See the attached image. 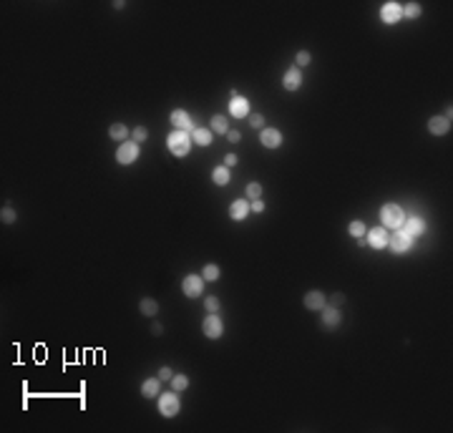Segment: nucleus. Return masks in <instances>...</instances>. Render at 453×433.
Segmentation results:
<instances>
[{
	"instance_id": "f257e3e1",
	"label": "nucleus",
	"mask_w": 453,
	"mask_h": 433,
	"mask_svg": "<svg viewBox=\"0 0 453 433\" xmlns=\"http://www.w3.org/2000/svg\"><path fill=\"white\" fill-rule=\"evenodd\" d=\"M192 134H186V131H179V129H174L171 134H169V139H166V149L171 151V156H176V159H184V156H189V151H192Z\"/></svg>"
},
{
	"instance_id": "f03ea898",
	"label": "nucleus",
	"mask_w": 453,
	"mask_h": 433,
	"mask_svg": "<svg viewBox=\"0 0 453 433\" xmlns=\"http://www.w3.org/2000/svg\"><path fill=\"white\" fill-rule=\"evenodd\" d=\"M403 219H405V214L398 204H383L380 207V222H383L385 229H398L403 224Z\"/></svg>"
},
{
	"instance_id": "7ed1b4c3",
	"label": "nucleus",
	"mask_w": 453,
	"mask_h": 433,
	"mask_svg": "<svg viewBox=\"0 0 453 433\" xmlns=\"http://www.w3.org/2000/svg\"><path fill=\"white\" fill-rule=\"evenodd\" d=\"M179 393L176 390H169V393H159V413L164 418H174L179 413Z\"/></svg>"
},
{
	"instance_id": "20e7f679",
	"label": "nucleus",
	"mask_w": 453,
	"mask_h": 433,
	"mask_svg": "<svg viewBox=\"0 0 453 433\" xmlns=\"http://www.w3.org/2000/svg\"><path fill=\"white\" fill-rule=\"evenodd\" d=\"M388 247H390L395 255H405V252H410L413 239L405 237L400 229H393V232H388Z\"/></svg>"
},
{
	"instance_id": "39448f33",
	"label": "nucleus",
	"mask_w": 453,
	"mask_h": 433,
	"mask_svg": "<svg viewBox=\"0 0 453 433\" xmlns=\"http://www.w3.org/2000/svg\"><path fill=\"white\" fill-rule=\"evenodd\" d=\"M202 330H204V335H207L209 340H219L222 333H224V322L219 320L217 312H209V315L204 317V322H202Z\"/></svg>"
},
{
	"instance_id": "423d86ee",
	"label": "nucleus",
	"mask_w": 453,
	"mask_h": 433,
	"mask_svg": "<svg viewBox=\"0 0 453 433\" xmlns=\"http://www.w3.org/2000/svg\"><path fill=\"white\" fill-rule=\"evenodd\" d=\"M139 159V144L136 141H124V144H119V149H116V161L119 164H134Z\"/></svg>"
},
{
	"instance_id": "0eeeda50",
	"label": "nucleus",
	"mask_w": 453,
	"mask_h": 433,
	"mask_svg": "<svg viewBox=\"0 0 453 433\" xmlns=\"http://www.w3.org/2000/svg\"><path fill=\"white\" fill-rule=\"evenodd\" d=\"M181 292L186 297H202L204 292V277L202 275H186L184 282H181Z\"/></svg>"
},
{
	"instance_id": "6e6552de",
	"label": "nucleus",
	"mask_w": 453,
	"mask_h": 433,
	"mask_svg": "<svg viewBox=\"0 0 453 433\" xmlns=\"http://www.w3.org/2000/svg\"><path fill=\"white\" fill-rule=\"evenodd\" d=\"M169 121H171V126H174V129H179V131H186V134H192V131H194L192 116H189L184 109H174V111H171V116H169Z\"/></svg>"
},
{
	"instance_id": "1a4fd4ad",
	"label": "nucleus",
	"mask_w": 453,
	"mask_h": 433,
	"mask_svg": "<svg viewBox=\"0 0 453 433\" xmlns=\"http://www.w3.org/2000/svg\"><path fill=\"white\" fill-rule=\"evenodd\" d=\"M405 237H410V239H416V237H421L423 232H426V224H423V219H418V216H405L403 219V224L398 227Z\"/></svg>"
},
{
	"instance_id": "9d476101",
	"label": "nucleus",
	"mask_w": 453,
	"mask_h": 433,
	"mask_svg": "<svg viewBox=\"0 0 453 433\" xmlns=\"http://www.w3.org/2000/svg\"><path fill=\"white\" fill-rule=\"evenodd\" d=\"M403 18V5L400 3H385L383 8H380V20L383 23H388V25H393V23H398Z\"/></svg>"
},
{
	"instance_id": "9b49d317",
	"label": "nucleus",
	"mask_w": 453,
	"mask_h": 433,
	"mask_svg": "<svg viewBox=\"0 0 453 433\" xmlns=\"http://www.w3.org/2000/svg\"><path fill=\"white\" fill-rule=\"evenodd\" d=\"M249 101L244 98V96H232V101H229V116H234V119H247L249 116Z\"/></svg>"
},
{
	"instance_id": "f8f14e48",
	"label": "nucleus",
	"mask_w": 453,
	"mask_h": 433,
	"mask_svg": "<svg viewBox=\"0 0 453 433\" xmlns=\"http://www.w3.org/2000/svg\"><path fill=\"white\" fill-rule=\"evenodd\" d=\"M428 131H431L433 136L448 134V131H451V116H433V119L428 121Z\"/></svg>"
},
{
	"instance_id": "ddd939ff",
	"label": "nucleus",
	"mask_w": 453,
	"mask_h": 433,
	"mask_svg": "<svg viewBox=\"0 0 453 433\" xmlns=\"http://www.w3.org/2000/svg\"><path fill=\"white\" fill-rule=\"evenodd\" d=\"M305 307L307 310H322L325 305H327V295L325 292H320V290H310L307 295H305Z\"/></svg>"
},
{
	"instance_id": "4468645a",
	"label": "nucleus",
	"mask_w": 453,
	"mask_h": 433,
	"mask_svg": "<svg viewBox=\"0 0 453 433\" xmlns=\"http://www.w3.org/2000/svg\"><path fill=\"white\" fill-rule=\"evenodd\" d=\"M340 322H343L340 307H330V305H325V307H322V325H325L327 330H335Z\"/></svg>"
},
{
	"instance_id": "2eb2a0df",
	"label": "nucleus",
	"mask_w": 453,
	"mask_h": 433,
	"mask_svg": "<svg viewBox=\"0 0 453 433\" xmlns=\"http://www.w3.org/2000/svg\"><path fill=\"white\" fill-rule=\"evenodd\" d=\"M368 242H370V247H375V249H385V247H388V229H385V227H373V229L368 232Z\"/></svg>"
},
{
	"instance_id": "dca6fc26",
	"label": "nucleus",
	"mask_w": 453,
	"mask_h": 433,
	"mask_svg": "<svg viewBox=\"0 0 453 433\" xmlns=\"http://www.w3.org/2000/svg\"><path fill=\"white\" fill-rule=\"evenodd\" d=\"M259 141H262L265 149H277V146L282 144V134L277 129H262L259 131Z\"/></svg>"
},
{
	"instance_id": "f3484780",
	"label": "nucleus",
	"mask_w": 453,
	"mask_h": 433,
	"mask_svg": "<svg viewBox=\"0 0 453 433\" xmlns=\"http://www.w3.org/2000/svg\"><path fill=\"white\" fill-rule=\"evenodd\" d=\"M282 86H285V91H297L302 86V73L297 66H292V68H287L285 73V78H282Z\"/></svg>"
},
{
	"instance_id": "a211bd4d",
	"label": "nucleus",
	"mask_w": 453,
	"mask_h": 433,
	"mask_svg": "<svg viewBox=\"0 0 453 433\" xmlns=\"http://www.w3.org/2000/svg\"><path fill=\"white\" fill-rule=\"evenodd\" d=\"M249 202L247 199H237V202H232V207H229V216L234 219V222H242V219H247L249 216Z\"/></svg>"
},
{
	"instance_id": "6ab92c4d",
	"label": "nucleus",
	"mask_w": 453,
	"mask_h": 433,
	"mask_svg": "<svg viewBox=\"0 0 453 433\" xmlns=\"http://www.w3.org/2000/svg\"><path fill=\"white\" fill-rule=\"evenodd\" d=\"M192 141H194L197 146H209L212 144V129L194 126V131H192Z\"/></svg>"
},
{
	"instance_id": "aec40b11",
	"label": "nucleus",
	"mask_w": 453,
	"mask_h": 433,
	"mask_svg": "<svg viewBox=\"0 0 453 433\" xmlns=\"http://www.w3.org/2000/svg\"><path fill=\"white\" fill-rule=\"evenodd\" d=\"M141 395L144 398H159V378H146L141 383Z\"/></svg>"
},
{
	"instance_id": "412c9836",
	"label": "nucleus",
	"mask_w": 453,
	"mask_h": 433,
	"mask_svg": "<svg viewBox=\"0 0 453 433\" xmlns=\"http://www.w3.org/2000/svg\"><path fill=\"white\" fill-rule=\"evenodd\" d=\"M209 129H212V134H226V131H229L226 116H222V114L212 116V121H209Z\"/></svg>"
},
{
	"instance_id": "4be33fe9",
	"label": "nucleus",
	"mask_w": 453,
	"mask_h": 433,
	"mask_svg": "<svg viewBox=\"0 0 453 433\" xmlns=\"http://www.w3.org/2000/svg\"><path fill=\"white\" fill-rule=\"evenodd\" d=\"M212 179H214V184H217V187H224V184H229L232 174H229V169L222 164V166H217V169L212 171Z\"/></svg>"
},
{
	"instance_id": "5701e85b",
	"label": "nucleus",
	"mask_w": 453,
	"mask_h": 433,
	"mask_svg": "<svg viewBox=\"0 0 453 433\" xmlns=\"http://www.w3.org/2000/svg\"><path fill=\"white\" fill-rule=\"evenodd\" d=\"M139 310H141V315L154 317V315L159 312V302H156V300H151V297H144V300L139 302Z\"/></svg>"
},
{
	"instance_id": "b1692460",
	"label": "nucleus",
	"mask_w": 453,
	"mask_h": 433,
	"mask_svg": "<svg viewBox=\"0 0 453 433\" xmlns=\"http://www.w3.org/2000/svg\"><path fill=\"white\" fill-rule=\"evenodd\" d=\"M108 136L124 144V141H126V136H129V129H126L124 124H111V129H108Z\"/></svg>"
},
{
	"instance_id": "393cba45",
	"label": "nucleus",
	"mask_w": 453,
	"mask_h": 433,
	"mask_svg": "<svg viewBox=\"0 0 453 433\" xmlns=\"http://www.w3.org/2000/svg\"><path fill=\"white\" fill-rule=\"evenodd\" d=\"M169 383H171V390H176V393H181V390L189 388V378L186 375H174Z\"/></svg>"
},
{
	"instance_id": "a878e982",
	"label": "nucleus",
	"mask_w": 453,
	"mask_h": 433,
	"mask_svg": "<svg viewBox=\"0 0 453 433\" xmlns=\"http://www.w3.org/2000/svg\"><path fill=\"white\" fill-rule=\"evenodd\" d=\"M244 194H247V199H249V202H254V199H259V197H262V184H257V182H252V184H247V189H244Z\"/></svg>"
},
{
	"instance_id": "bb28decb",
	"label": "nucleus",
	"mask_w": 453,
	"mask_h": 433,
	"mask_svg": "<svg viewBox=\"0 0 453 433\" xmlns=\"http://www.w3.org/2000/svg\"><path fill=\"white\" fill-rule=\"evenodd\" d=\"M202 277H204L207 282H214V280H219V267H217V265H204V270H202Z\"/></svg>"
},
{
	"instance_id": "cd10ccee",
	"label": "nucleus",
	"mask_w": 453,
	"mask_h": 433,
	"mask_svg": "<svg viewBox=\"0 0 453 433\" xmlns=\"http://www.w3.org/2000/svg\"><path fill=\"white\" fill-rule=\"evenodd\" d=\"M418 15H421V5H418V3H405V5H403V18H410V20H413V18H418Z\"/></svg>"
},
{
	"instance_id": "c85d7f7f",
	"label": "nucleus",
	"mask_w": 453,
	"mask_h": 433,
	"mask_svg": "<svg viewBox=\"0 0 453 433\" xmlns=\"http://www.w3.org/2000/svg\"><path fill=\"white\" fill-rule=\"evenodd\" d=\"M348 232H350L353 237H365V234H368V229H365V224H363L360 219H355V222H350V227H348Z\"/></svg>"
},
{
	"instance_id": "c756f323",
	"label": "nucleus",
	"mask_w": 453,
	"mask_h": 433,
	"mask_svg": "<svg viewBox=\"0 0 453 433\" xmlns=\"http://www.w3.org/2000/svg\"><path fill=\"white\" fill-rule=\"evenodd\" d=\"M149 139V131H146V126H136L134 131H131V141H136V144H144Z\"/></svg>"
},
{
	"instance_id": "7c9ffc66",
	"label": "nucleus",
	"mask_w": 453,
	"mask_h": 433,
	"mask_svg": "<svg viewBox=\"0 0 453 433\" xmlns=\"http://www.w3.org/2000/svg\"><path fill=\"white\" fill-rule=\"evenodd\" d=\"M204 307H207V312H219L222 302H219L214 295H207V300H204Z\"/></svg>"
},
{
	"instance_id": "2f4dec72",
	"label": "nucleus",
	"mask_w": 453,
	"mask_h": 433,
	"mask_svg": "<svg viewBox=\"0 0 453 433\" xmlns=\"http://www.w3.org/2000/svg\"><path fill=\"white\" fill-rule=\"evenodd\" d=\"M249 124H252V129H265V116L262 114H249Z\"/></svg>"
},
{
	"instance_id": "473e14b6",
	"label": "nucleus",
	"mask_w": 453,
	"mask_h": 433,
	"mask_svg": "<svg viewBox=\"0 0 453 433\" xmlns=\"http://www.w3.org/2000/svg\"><path fill=\"white\" fill-rule=\"evenodd\" d=\"M0 219H3V224H13V222H15V212H13L10 207H3V212H0Z\"/></svg>"
},
{
	"instance_id": "72a5a7b5",
	"label": "nucleus",
	"mask_w": 453,
	"mask_h": 433,
	"mask_svg": "<svg viewBox=\"0 0 453 433\" xmlns=\"http://www.w3.org/2000/svg\"><path fill=\"white\" fill-rule=\"evenodd\" d=\"M345 302V295L343 292H335V295H330V307H340Z\"/></svg>"
},
{
	"instance_id": "f704fd0d",
	"label": "nucleus",
	"mask_w": 453,
	"mask_h": 433,
	"mask_svg": "<svg viewBox=\"0 0 453 433\" xmlns=\"http://www.w3.org/2000/svg\"><path fill=\"white\" fill-rule=\"evenodd\" d=\"M310 58H312V56H310L307 51H300V53H297V58H295V61H297V68H300V66H307V63H310Z\"/></svg>"
},
{
	"instance_id": "c9c22d12",
	"label": "nucleus",
	"mask_w": 453,
	"mask_h": 433,
	"mask_svg": "<svg viewBox=\"0 0 453 433\" xmlns=\"http://www.w3.org/2000/svg\"><path fill=\"white\" fill-rule=\"evenodd\" d=\"M249 209H252L254 214H262V212H265V202H262V199H254V202L249 204Z\"/></svg>"
},
{
	"instance_id": "e433bc0d",
	"label": "nucleus",
	"mask_w": 453,
	"mask_h": 433,
	"mask_svg": "<svg viewBox=\"0 0 453 433\" xmlns=\"http://www.w3.org/2000/svg\"><path fill=\"white\" fill-rule=\"evenodd\" d=\"M156 378H159V380H171V378H174V373H171V368H161Z\"/></svg>"
},
{
	"instance_id": "4c0bfd02",
	"label": "nucleus",
	"mask_w": 453,
	"mask_h": 433,
	"mask_svg": "<svg viewBox=\"0 0 453 433\" xmlns=\"http://www.w3.org/2000/svg\"><path fill=\"white\" fill-rule=\"evenodd\" d=\"M226 139H229V141H232V144H237V141H239V139H242V134H239V131H237V129H229V131H226Z\"/></svg>"
},
{
	"instance_id": "58836bf2",
	"label": "nucleus",
	"mask_w": 453,
	"mask_h": 433,
	"mask_svg": "<svg viewBox=\"0 0 453 433\" xmlns=\"http://www.w3.org/2000/svg\"><path fill=\"white\" fill-rule=\"evenodd\" d=\"M237 164V154H226L224 156V166L229 169V166H234Z\"/></svg>"
},
{
	"instance_id": "ea45409f",
	"label": "nucleus",
	"mask_w": 453,
	"mask_h": 433,
	"mask_svg": "<svg viewBox=\"0 0 453 433\" xmlns=\"http://www.w3.org/2000/svg\"><path fill=\"white\" fill-rule=\"evenodd\" d=\"M151 330H154V335H161V333H164V328H161L159 322H154V328H151Z\"/></svg>"
}]
</instances>
